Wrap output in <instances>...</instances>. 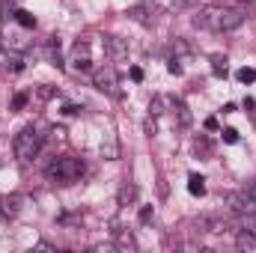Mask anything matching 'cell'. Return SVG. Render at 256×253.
Wrapping results in <instances>:
<instances>
[{
	"label": "cell",
	"mask_w": 256,
	"mask_h": 253,
	"mask_svg": "<svg viewBox=\"0 0 256 253\" xmlns=\"http://www.w3.org/2000/svg\"><path fill=\"white\" fill-rule=\"evenodd\" d=\"M194 24L212 33H230L244 24V12L236 6H224V3H208L194 15Z\"/></svg>",
	"instance_id": "1"
},
{
	"label": "cell",
	"mask_w": 256,
	"mask_h": 253,
	"mask_svg": "<svg viewBox=\"0 0 256 253\" xmlns=\"http://www.w3.org/2000/svg\"><path fill=\"white\" fill-rule=\"evenodd\" d=\"M80 173H84V161L74 158V155H57L45 167V176L57 185H72L74 179H80Z\"/></svg>",
	"instance_id": "2"
},
{
	"label": "cell",
	"mask_w": 256,
	"mask_h": 253,
	"mask_svg": "<svg viewBox=\"0 0 256 253\" xmlns=\"http://www.w3.org/2000/svg\"><path fill=\"white\" fill-rule=\"evenodd\" d=\"M12 149H15V158H18V161H30V158H36L39 149H42V134L33 126L21 128L18 137H15V143H12Z\"/></svg>",
	"instance_id": "3"
},
{
	"label": "cell",
	"mask_w": 256,
	"mask_h": 253,
	"mask_svg": "<svg viewBox=\"0 0 256 253\" xmlns=\"http://www.w3.org/2000/svg\"><path fill=\"white\" fill-rule=\"evenodd\" d=\"M224 202L236 214H256V200L248 194V188L244 190H226L224 194Z\"/></svg>",
	"instance_id": "4"
},
{
	"label": "cell",
	"mask_w": 256,
	"mask_h": 253,
	"mask_svg": "<svg viewBox=\"0 0 256 253\" xmlns=\"http://www.w3.org/2000/svg\"><path fill=\"white\" fill-rule=\"evenodd\" d=\"M92 84H96L98 92L114 96V92H116V72H114V66H102V68H96V72H92Z\"/></svg>",
	"instance_id": "5"
},
{
	"label": "cell",
	"mask_w": 256,
	"mask_h": 253,
	"mask_svg": "<svg viewBox=\"0 0 256 253\" xmlns=\"http://www.w3.org/2000/svg\"><path fill=\"white\" fill-rule=\"evenodd\" d=\"M72 66H74L78 72H90V68H92L90 42H74V48H72Z\"/></svg>",
	"instance_id": "6"
},
{
	"label": "cell",
	"mask_w": 256,
	"mask_h": 253,
	"mask_svg": "<svg viewBox=\"0 0 256 253\" xmlns=\"http://www.w3.org/2000/svg\"><path fill=\"white\" fill-rule=\"evenodd\" d=\"M104 51H108L110 60H126L128 57V45L120 36H104Z\"/></svg>",
	"instance_id": "7"
},
{
	"label": "cell",
	"mask_w": 256,
	"mask_h": 253,
	"mask_svg": "<svg viewBox=\"0 0 256 253\" xmlns=\"http://www.w3.org/2000/svg\"><path fill=\"white\" fill-rule=\"evenodd\" d=\"M102 155H104L108 161H116V158H120V143H116V134H114V131L104 134V140H102Z\"/></svg>",
	"instance_id": "8"
},
{
	"label": "cell",
	"mask_w": 256,
	"mask_h": 253,
	"mask_svg": "<svg viewBox=\"0 0 256 253\" xmlns=\"http://www.w3.org/2000/svg\"><path fill=\"white\" fill-rule=\"evenodd\" d=\"M0 208H3L6 218H15V214L21 212V196H18V194H3V196H0Z\"/></svg>",
	"instance_id": "9"
},
{
	"label": "cell",
	"mask_w": 256,
	"mask_h": 253,
	"mask_svg": "<svg viewBox=\"0 0 256 253\" xmlns=\"http://www.w3.org/2000/svg\"><path fill=\"white\" fill-rule=\"evenodd\" d=\"M200 226H202L206 232H226V230H232V224H230L226 218H202Z\"/></svg>",
	"instance_id": "10"
},
{
	"label": "cell",
	"mask_w": 256,
	"mask_h": 253,
	"mask_svg": "<svg viewBox=\"0 0 256 253\" xmlns=\"http://www.w3.org/2000/svg\"><path fill=\"white\" fill-rule=\"evenodd\" d=\"M170 104H173V116H176V122H179L182 128L191 126V110L185 108V102H170Z\"/></svg>",
	"instance_id": "11"
},
{
	"label": "cell",
	"mask_w": 256,
	"mask_h": 253,
	"mask_svg": "<svg viewBox=\"0 0 256 253\" xmlns=\"http://www.w3.org/2000/svg\"><path fill=\"white\" fill-rule=\"evenodd\" d=\"M236 244H238V250H248V253H256V232H238V238H236Z\"/></svg>",
	"instance_id": "12"
},
{
	"label": "cell",
	"mask_w": 256,
	"mask_h": 253,
	"mask_svg": "<svg viewBox=\"0 0 256 253\" xmlns=\"http://www.w3.org/2000/svg\"><path fill=\"white\" fill-rule=\"evenodd\" d=\"M188 190H191L194 196H202V194H206V179H202L200 173H191V176H188Z\"/></svg>",
	"instance_id": "13"
},
{
	"label": "cell",
	"mask_w": 256,
	"mask_h": 253,
	"mask_svg": "<svg viewBox=\"0 0 256 253\" xmlns=\"http://www.w3.org/2000/svg\"><path fill=\"white\" fill-rule=\"evenodd\" d=\"M116 200H120V206H128V202H134V200H137V188L126 182V185L120 188V196H116Z\"/></svg>",
	"instance_id": "14"
},
{
	"label": "cell",
	"mask_w": 256,
	"mask_h": 253,
	"mask_svg": "<svg viewBox=\"0 0 256 253\" xmlns=\"http://www.w3.org/2000/svg\"><path fill=\"white\" fill-rule=\"evenodd\" d=\"M212 72H214L218 78L226 74V57H224V54H212Z\"/></svg>",
	"instance_id": "15"
},
{
	"label": "cell",
	"mask_w": 256,
	"mask_h": 253,
	"mask_svg": "<svg viewBox=\"0 0 256 253\" xmlns=\"http://www.w3.org/2000/svg\"><path fill=\"white\" fill-rule=\"evenodd\" d=\"M114 236H116V248H122V250H134V248H137L134 238H131V232H120V230H116Z\"/></svg>",
	"instance_id": "16"
},
{
	"label": "cell",
	"mask_w": 256,
	"mask_h": 253,
	"mask_svg": "<svg viewBox=\"0 0 256 253\" xmlns=\"http://www.w3.org/2000/svg\"><path fill=\"white\" fill-rule=\"evenodd\" d=\"M15 21H18L21 27H36V18H33L27 9H18V12H15Z\"/></svg>",
	"instance_id": "17"
},
{
	"label": "cell",
	"mask_w": 256,
	"mask_h": 253,
	"mask_svg": "<svg viewBox=\"0 0 256 253\" xmlns=\"http://www.w3.org/2000/svg\"><path fill=\"white\" fill-rule=\"evenodd\" d=\"M3 68L6 72H24V60L21 57H3Z\"/></svg>",
	"instance_id": "18"
},
{
	"label": "cell",
	"mask_w": 256,
	"mask_h": 253,
	"mask_svg": "<svg viewBox=\"0 0 256 253\" xmlns=\"http://www.w3.org/2000/svg\"><path fill=\"white\" fill-rule=\"evenodd\" d=\"M236 78H238L242 84H254V80H256V72H254V68H248V66H244V68H238V74H236Z\"/></svg>",
	"instance_id": "19"
},
{
	"label": "cell",
	"mask_w": 256,
	"mask_h": 253,
	"mask_svg": "<svg viewBox=\"0 0 256 253\" xmlns=\"http://www.w3.org/2000/svg\"><path fill=\"white\" fill-rule=\"evenodd\" d=\"M24 104H27V92H18L12 98V110H24Z\"/></svg>",
	"instance_id": "20"
},
{
	"label": "cell",
	"mask_w": 256,
	"mask_h": 253,
	"mask_svg": "<svg viewBox=\"0 0 256 253\" xmlns=\"http://www.w3.org/2000/svg\"><path fill=\"white\" fill-rule=\"evenodd\" d=\"M152 218H155V208H152V206H143V208H140V224H149Z\"/></svg>",
	"instance_id": "21"
},
{
	"label": "cell",
	"mask_w": 256,
	"mask_h": 253,
	"mask_svg": "<svg viewBox=\"0 0 256 253\" xmlns=\"http://www.w3.org/2000/svg\"><path fill=\"white\" fill-rule=\"evenodd\" d=\"M220 134H224V140H226V143H238V131H236V128H224Z\"/></svg>",
	"instance_id": "22"
},
{
	"label": "cell",
	"mask_w": 256,
	"mask_h": 253,
	"mask_svg": "<svg viewBox=\"0 0 256 253\" xmlns=\"http://www.w3.org/2000/svg\"><path fill=\"white\" fill-rule=\"evenodd\" d=\"M194 149H196V152H208L212 146H208V140H206V137H196V140H194Z\"/></svg>",
	"instance_id": "23"
},
{
	"label": "cell",
	"mask_w": 256,
	"mask_h": 253,
	"mask_svg": "<svg viewBox=\"0 0 256 253\" xmlns=\"http://www.w3.org/2000/svg\"><path fill=\"white\" fill-rule=\"evenodd\" d=\"M63 114H66V116H74V114H80V108H78V104H66Z\"/></svg>",
	"instance_id": "24"
},
{
	"label": "cell",
	"mask_w": 256,
	"mask_h": 253,
	"mask_svg": "<svg viewBox=\"0 0 256 253\" xmlns=\"http://www.w3.org/2000/svg\"><path fill=\"white\" fill-rule=\"evenodd\" d=\"M131 80H137V84H140V80H143V68H137V66H134V68H131Z\"/></svg>",
	"instance_id": "25"
},
{
	"label": "cell",
	"mask_w": 256,
	"mask_h": 253,
	"mask_svg": "<svg viewBox=\"0 0 256 253\" xmlns=\"http://www.w3.org/2000/svg\"><path fill=\"white\" fill-rule=\"evenodd\" d=\"M173 74H182V66H179V60H170V66H167Z\"/></svg>",
	"instance_id": "26"
},
{
	"label": "cell",
	"mask_w": 256,
	"mask_h": 253,
	"mask_svg": "<svg viewBox=\"0 0 256 253\" xmlns=\"http://www.w3.org/2000/svg\"><path fill=\"white\" fill-rule=\"evenodd\" d=\"M39 96H42V98H51V96H54V90H51V86H42V90H39Z\"/></svg>",
	"instance_id": "27"
},
{
	"label": "cell",
	"mask_w": 256,
	"mask_h": 253,
	"mask_svg": "<svg viewBox=\"0 0 256 253\" xmlns=\"http://www.w3.org/2000/svg\"><path fill=\"white\" fill-rule=\"evenodd\" d=\"M206 128H208V131H218V120H214V116H212V120H206Z\"/></svg>",
	"instance_id": "28"
},
{
	"label": "cell",
	"mask_w": 256,
	"mask_h": 253,
	"mask_svg": "<svg viewBox=\"0 0 256 253\" xmlns=\"http://www.w3.org/2000/svg\"><path fill=\"white\" fill-rule=\"evenodd\" d=\"M248 194H250V196H254V200H256V179H254V182H250V185H248Z\"/></svg>",
	"instance_id": "29"
},
{
	"label": "cell",
	"mask_w": 256,
	"mask_h": 253,
	"mask_svg": "<svg viewBox=\"0 0 256 253\" xmlns=\"http://www.w3.org/2000/svg\"><path fill=\"white\" fill-rule=\"evenodd\" d=\"M0 220H6V214H3V208H0Z\"/></svg>",
	"instance_id": "30"
}]
</instances>
